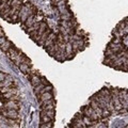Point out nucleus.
Listing matches in <instances>:
<instances>
[{"mask_svg":"<svg viewBox=\"0 0 128 128\" xmlns=\"http://www.w3.org/2000/svg\"><path fill=\"white\" fill-rule=\"evenodd\" d=\"M112 43H114V44H122V40L121 38H115L112 40Z\"/></svg>","mask_w":128,"mask_h":128,"instance_id":"nucleus-1","label":"nucleus"}]
</instances>
